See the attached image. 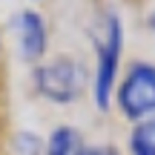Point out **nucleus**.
Instances as JSON below:
<instances>
[{"label":"nucleus","mask_w":155,"mask_h":155,"mask_svg":"<svg viewBox=\"0 0 155 155\" xmlns=\"http://www.w3.org/2000/svg\"><path fill=\"white\" fill-rule=\"evenodd\" d=\"M83 147H86L83 144V135L75 127H58L46 138L43 150H46V155H78Z\"/></svg>","instance_id":"nucleus-5"},{"label":"nucleus","mask_w":155,"mask_h":155,"mask_svg":"<svg viewBox=\"0 0 155 155\" xmlns=\"http://www.w3.org/2000/svg\"><path fill=\"white\" fill-rule=\"evenodd\" d=\"M118 109L127 121H147L155 115V63L132 61L124 81L115 86Z\"/></svg>","instance_id":"nucleus-3"},{"label":"nucleus","mask_w":155,"mask_h":155,"mask_svg":"<svg viewBox=\"0 0 155 155\" xmlns=\"http://www.w3.org/2000/svg\"><path fill=\"white\" fill-rule=\"evenodd\" d=\"M147 23H150V29H152V32H155V9L150 12V17H147Z\"/></svg>","instance_id":"nucleus-9"},{"label":"nucleus","mask_w":155,"mask_h":155,"mask_svg":"<svg viewBox=\"0 0 155 155\" xmlns=\"http://www.w3.org/2000/svg\"><path fill=\"white\" fill-rule=\"evenodd\" d=\"M78 155H118L115 147H83Z\"/></svg>","instance_id":"nucleus-8"},{"label":"nucleus","mask_w":155,"mask_h":155,"mask_svg":"<svg viewBox=\"0 0 155 155\" xmlns=\"http://www.w3.org/2000/svg\"><path fill=\"white\" fill-rule=\"evenodd\" d=\"M15 150H17V155H43V141L35 132H17Z\"/></svg>","instance_id":"nucleus-7"},{"label":"nucleus","mask_w":155,"mask_h":155,"mask_svg":"<svg viewBox=\"0 0 155 155\" xmlns=\"http://www.w3.org/2000/svg\"><path fill=\"white\" fill-rule=\"evenodd\" d=\"M129 155H155V115L147 121H138L127 138Z\"/></svg>","instance_id":"nucleus-6"},{"label":"nucleus","mask_w":155,"mask_h":155,"mask_svg":"<svg viewBox=\"0 0 155 155\" xmlns=\"http://www.w3.org/2000/svg\"><path fill=\"white\" fill-rule=\"evenodd\" d=\"M35 89L52 104H72L86 89V69L75 58H55L46 63H35L32 72Z\"/></svg>","instance_id":"nucleus-2"},{"label":"nucleus","mask_w":155,"mask_h":155,"mask_svg":"<svg viewBox=\"0 0 155 155\" xmlns=\"http://www.w3.org/2000/svg\"><path fill=\"white\" fill-rule=\"evenodd\" d=\"M17 35H20V52L29 63H38L43 61L46 55V46H49V29H46L43 15L26 9L20 12L17 17Z\"/></svg>","instance_id":"nucleus-4"},{"label":"nucleus","mask_w":155,"mask_h":155,"mask_svg":"<svg viewBox=\"0 0 155 155\" xmlns=\"http://www.w3.org/2000/svg\"><path fill=\"white\" fill-rule=\"evenodd\" d=\"M95 78H92V98L101 112L109 109L112 92L118 86V69H121V52H124V23L115 12L104 17V32L95 40Z\"/></svg>","instance_id":"nucleus-1"}]
</instances>
